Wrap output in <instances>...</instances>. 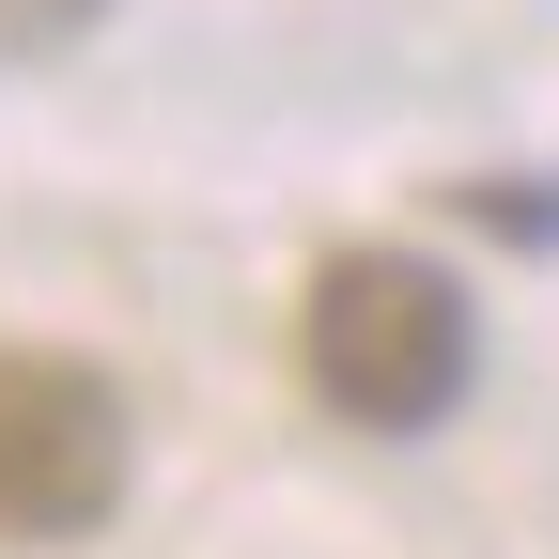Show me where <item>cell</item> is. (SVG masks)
Wrapping results in <instances>:
<instances>
[{
	"mask_svg": "<svg viewBox=\"0 0 559 559\" xmlns=\"http://www.w3.org/2000/svg\"><path fill=\"white\" fill-rule=\"evenodd\" d=\"M296 358H311L326 419H358V436H436L466 404V373H481V311H466V280L419 264V249H342L311 280V311H296Z\"/></svg>",
	"mask_w": 559,
	"mask_h": 559,
	"instance_id": "1",
	"label": "cell"
},
{
	"mask_svg": "<svg viewBox=\"0 0 559 559\" xmlns=\"http://www.w3.org/2000/svg\"><path fill=\"white\" fill-rule=\"evenodd\" d=\"M124 389L94 358H0V544H94L124 513Z\"/></svg>",
	"mask_w": 559,
	"mask_h": 559,
	"instance_id": "2",
	"label": "cell"
},
{
	"mask_svg": "<svg viewBox=\"0 0 559 559\" xmlns=\"http://www.w3.org/2000/svg\"><path fill=\"white\" fill-rule=\"evenodd\" d=\"M94 16H109V0H0V62H62Z\"/></svg>",
	"mask_w": 559,
	"mask_h": 559,
	"instance_id": "3",
	"label": "cell"
}]
</instances>
